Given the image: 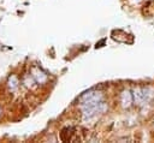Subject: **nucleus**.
<instances>
[{"label": "nucleus", "mask_w": 154, "mask_h": 143, "mask_svg": "<svg viewBox=\"0 0 154 143\" xmlns=\"http://www.w3.org/2000/svg\"><path fill=\"white\" fill-rule=\"evenodd\" d=\"M83 100V106H82V112L84 118H90L97 113H102L107 109V106L102 102V97L100 93H93L91 90L83 94L81 96Z\"/></svg>", "instance_id": "f257e3e1"}, {"label": "nucleus", "mask_w": 154, "mask_h": 143, "mask_svg": "<svg viewBox=\"0 0 154 143\" xmlns=\"http://www.w3.org/2000/svg\"><path fill=\"white\" fill-rule=\"evenodd\" d=\"M132 95H134V101L137 105H143L152 99V94H150L149 88H137L134 90Z\"/></svg>", "instance_id": "f03ea898"}, {"label": "nucleus", "mask_w": 154, "mask_h": 143, "mask_svg": "<svg viewBox=\"0 0 154 143\" xmlns=\"http://www.w3.org/2000/svg\"><path fill=\"white\" fill-rule=\"evenodd\" d=\"M120 101H122V105L124 108H128L131 106V103L134 102V95L129 91V90H124L122 93V96H120Z\"/></svg>", "instance_id": "7ed1b4c3"}, {"label": "nucleus", "mask_w": 154, "mask_h": 143, "mask_svg": "<svg viewBox=\"0 0 154 143\" xmlns=\"http://www.w3.org/2000/svg\"><path fill=\"white\" fill-rule=\"evenodd\" d=\"M105 42H106V40L103 38V40H101L100 42H97L96 43V46H95V48H101V47H103V44H105Z\"/></svg>", "instance_id": "20e7f679"}]
</instances>
